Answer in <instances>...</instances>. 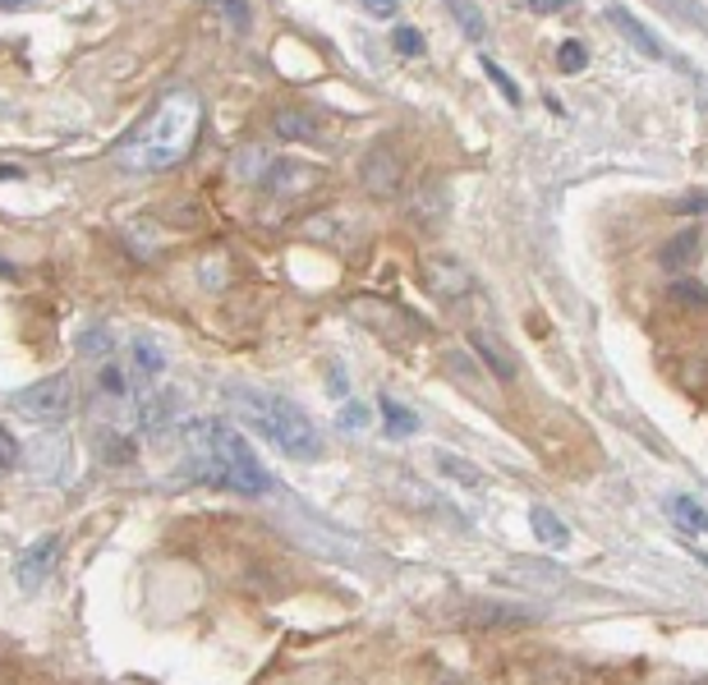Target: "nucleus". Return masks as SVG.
Here are the masks:
<instances>
[{"label":"nucleus","mask_w":708,"mask_h":685,"mask_svg":"<svg viewBox=\"0 0 708 685\" xmlns=\"http://www.w3.org/2000/svg\"><path fill=\"white\" fill-rule=\"evenodd\" d=\"M432 465H438L442 479L460 483V487H483V479H488L475 460H465V456H456V452H432Z\"/></svg>","instance_id":"a211bd4d"},{"label":"nucleus","mask_w":708,"mask_h":685,"mask_svg":"<svg viewBox=\"0 0 708 685\" xmlns=\"http://www.w3.org/2000/svg\"><path fill=\"white\" fill-rule=\"evenodd\" d=\"M483 74H488V84H493V88H497V92L506 97L510 106H520V97H524V92H520L516 84H510V74H506V69H502V65L493 61V55H483Z\"/></svg>","instance_id":"a878e982"},{"label":"nucleus","mask_w":708,"mask_h":685,"mask_svg":"<svg viewBox=\"0 0 708 685\" xmlns=\"http://www.w3.org/2000/svg\"><path fill=\"white\" fill-rule=\"evenodd\" d=\"M74 350L84 359H102V364H111V350H115V337L102 327V322H92L88 331H78V341H74Z\"/></svg>","instance_id":"412c9836"},{"label":"nucleus","mask_w":708,"mask_h":685,"mask_svg":"<svg viewBox=\"0 0 708 685\" xmlns=\"http://www.w3.org/2000/svg\"><path fill=\"white\" fill-rule=\"evenodd\" d=\"M180 419V391H148V396L139 401V409H134V423H139V433L156 437V433H166V428Z\"/></svg>","instance_id":"1a4fd4ad"},{"label":"nucleus","mask_w":708,"mask_h":685,"mask_svg":"<svg viewBox=\"0 0 708 685\" xmlns=\"http://www.w3.org/2000/svg\"><path fill=\"white\" fill-rule=\"evenodd\" d=\"M271 129H277V139H286V143H318L327 134V120L318 106H281L271 115Z\"/></svg>","instance_id":"6e6552de"},{"label":"nucleus","mask_w":708,"mask_h":685,"mask_svg":"<svg viewBox=\"0 0 708 685\" xmlns=\"http://www.w3.org/2000/svg\"><path fill=\"white\" fill-rule=\"evenodd\" d=\"M677 212H685V217H704V212H708V193H691V199H681Z\"/></svg>","instance_id":"473e14b6"},{"label":"nucleus","mask_w":708,"mask_h":685,"mask_svg":"<svg viewBox=\"0 0 708 685\" xmlns=\"http://www.w3.org/2000/svg\"><path fill=\"white\" fill-rule=\"evenodd\" d=\"M699 244H704V230L699 226H685L681 234H672L662 249H658V263L662 271H681V267H691L699 258Z\"/></svg>","instance_id":"ddd939ff"},{"label":"nucleus","mask_w":708,"mask_h":685,"mask_svg":"<svg viewBox=\"0 0 708 685\" xmlns=\"http://www.w3.org/2000/svg\"><path fill=\"white\" fill-rule=\"evenodd\" d=\"M359 175H364V189H372L378 199H391V193H401V180H405V170H401V162H396V152H391V148H372V152L364 156Z\"/></svg>","instance_id":"9d476101"},{"label":"nucleus","mask_w":708,"mask_h":685,"mask_svg":"<svg viewBox=\"0 0 708 685\" xmlns=\"http://www.w3.org/2000/svg\"><path fill=\"white\" fill-rule=\"evenodd\" d=\"M415 212H419L423 226H438V221L446 217V189H442L438 180H428V185L419 189V199H415Z\"/></svg>","instance_id":"4be33fe9"},{"label":"nucleus","mask_w":708,"mask_h":685,"mask_svg":"<svg viewBox=\"0 0 708 685\" xmlns=\"http://www.w3.org/2000/svg\"><path fill=\"white\" fill-rule=\"evenodd\" d=\"M323 185V170L308 166V162H271L267 175H263V189L271 199H304Z\"/></svg>","instance_id":"423d86ee"},{"label":"nucleus","mask_w":708,"mask_h":685,"mask_svg":"<svg viewBox=\"0 0 708 685\" xmlns=\"http://www.w3.org/2000/svg\"><path fill=\"white\" fill-rule=\"evenodd\" d=\"M14 415H24L33 423H61L69 415V405H74V382L65 373H55V378H42V382H33L24 391H14Z\"/></svg>","instance_id":"20e7f679"},{"label":"nucleus","mask_w":708,"mask_h":685,"mask_svg":"<svg viewBox=\"0 0 708 685\" xmlns=\"http://www.w3.org/2000/svg\"><path fill=\"white\" fill-rule=\"evenodd\" d=\"M97 382H102V391H106V396H115V401H125L129 396V373H125V368L121 364H102V373H97Z\"/></svg>","instance_id":"c85d7f7f"},{"label":"nucleus","mask_w":708,"mask_h":685,"mask_svg":"<svg viewBox=\"0 0 708 685\" xmlns=\"http://www.w3.org/2000/svg\"><path fill=\"white\" fill-rule=\"evenodd\" d=\"M226 401L235 405V415H240L253 433L271 442L277 452H286L290 460H323V452H327L323 428L294 401L277 396V391H253V386H226Z\"/></svg>","instance_id":"7ed1b4c3"},{"label":"nucleus","mask_w":708,"mask_h":685,"mask_svg":"<svg viewBox=\"0 0 708 685\" xmlns=\"http://www.w3.org/2000/svg\"><path fill=\"white\" fill-rule=\"evenodd\" d=\"M667 516H672L685 534H708V506H699L691 493H672V497H667Z\"/></svg>","instance_id":"6ab92c4d"},{"label":"nucleus","mask_w":708,"mask_h":685,"mask_svg":"<svg viewBox=\"0 0 708 685\" xmlns=\"http://www.w3.org/2000/svg\"><path fill=\"white\" fill-rule=\"evenodd\" d=\"M672 300L685 308H708V286L699 281H672Z\"/></svg>","instance_id":"c756f323"},{"label":"nucleus","mask_w":708,"mask_h":685,"mask_svg":"<svg viewBox=\"0 0 708 685\" xmlns=\"http://www.w3.org/2000/svg\"><path fill=\"white\" fill-rule=\"evenodd\" d=\"M391 47H396V55H405V61H419L423 55V33L415 24H401L396 33H391Z\"/></svg>","instance_id":"393cba45"},{"label":"nucleus","mask_w":708,"mask_h":685,"mask_svg":"<svg viewBox=\"0 0 708 685\" xmlns=\"http://www.w3.org/2000/svg\"><path fill=\"white\" fill-rule=\"evenodd\" d=\"M469 350H475L479 364H483V368H488V373H493L497 382H516L520 364H516V355H510V350H506V345L493 337V331L475 327V331H469Z\"/></svg>","instance_id":"9b49d317"},{"label":"nucleus","mask_w":708,"mask_h":685,"mask_svg":"<svg viewBox=\"0 0 708 685\" xmlns=\"http://www.w3.org/2000/svg\"><path fill=\"white\" fill-rule=\"evenodd\" d=\"M97 456H102L106 465H129L134 456H139V446H134L125 433H106L102 428V433H97Z\"/></svg>","instance_id":"5701e85b"},{"label":"nucleus","mask_w":708,"mask_h":685,"mask_svg":"<svg viewBox=\"0 0 708 685\" xmlns=\"http://www.w3.org/2000/svg\"><path fill=\"white\" fill-rule=\"evenodd\" d=\"M607 18H612V24L625 33V42H631L640 55H648V61H662V47L654 42V33H648L644 24H640V18L631 14V10H621V5H612V10H607Z\"/></svg>","instance_id":"f3484780"},{"label":"nucleus","mask_w":708,"mask_h":685,"mask_svg":"<svg viewBox=\"0 0 708 685\" xmlns=\"http://www.w3.org/2000/svg\"><path fill=\"white\" fill-rule=\"evenodd\" d=\"M0 452H5V469L14 474V469H18V437L10 433V428H5V433H0Z\"/></svg>","instance_id":"2f4dec72"},{"label":"nucleus","mask_w":708,"mask_h":685,"mask_svg":"<svg viewBox=\"0 0 708 685\" xmlns=\"http://www.w3.org/2000/svg\"><path fill=\"white\" fill-rule=\"evenodd\" d=\"M378 409H382V419H387V437H415L419 433V415L409 405H401L396 396H378Z\"/></svg>","instance_id":"aec40b11"},{"label":"nucleus","mask_w":708,"mask_h":685,"mask_svg":"<svg viewBox=\"0 0 708 685\" xmlns=\"http://www.w3.org/2000/svg\"><path fill=\"white\" fill-rule=\"evenodd\" d=\"M185 452H189V474L222 483L230 493L267 497L277 487L271 483V469L253 452V442L222 419H193L185 428Z\"/></svg>","instance_id":"f03ea898"},{"label":"nucleus","mask_w":708,"mask_h":685,"mask_svg":"<svg viewBox=\"0 0 708 685\" xmlns=\"http://www.w3.org/2000/svg\"><path fill=\"white\" fill-rule=\"evenodd\" d=\"M222 14L230 18V24H244V18H249V10H244V5H222Z\"/></svg>","instance_id":"72a5a7b5"},{"label":"nucleus","mask_w":708,"mask_h":685,"mask_svg":"<svg viewBox=\"0 0 708 685\" xmlns=\"http://www.w3.org/2000/svg\"><path fill=\"white\" fill-rule=\"evenodd\" d=\"M451 18H456V24L465 28L469 42H483V33H488L483 10H475V5H465V0H456V5H451Z\"/></svg>","instance_id":"b1692460"},{"label":"nucleus","mask_w":708,"mask_h":685,"mask_svg":"<svg viewBox=\"0 0 708 685\" xmlns=\"http://www.w3.org/2000/svg\"><path fill=\"white\" fill-rule=\"evenodd\" d=\"M199 134H203V97L193 88H170L166 97H156V106L143 115V125L115 148V162L143 175L170 170L193 152Z\"/></svg>","instance_id":"f257e3e1"},{"label":"nucleus","mask_w":708,"mask_h":685,"mask_svg":"<svg viewBox=\"0 0 708 685\" xmlns=\"http://www.w3.org/2000/svg\"><path fill=\"white\" fill-rule=\"evenodd\" d=\"M529 530H534V538H539L543 547H553V553L570 547V530H566V520L553 511V506H543V502L529 506Z\"/></svg>","instance_id":"4468645a"},{"label":"nucleus","mask_w":708,"mask_h":685,"mask_svg":"<svg viewBox=\"0 0 708 685\" xmlns=\"http://www.w3.org/2000/svg\"><path fill=\"white\" fill-rule=\"evenodd\" d=\"M423 286L428 295H438L446 304H460L475 295V271H469L456 253H428L423 258Z\"/></svg>","instance_id":"39448f33"},{"label":"nucleus","mask_w":708,"mask_h":685,"mask_svg":"<svg viewBox=\"0 0 708 685\" xmlns=\"http://www.w3.org/2000/svg\"><path fill=\"white\" fill-rule=\"evenodd\" d=\"M33 465H37V474H47V479H65L69 474V442L61 433H51L33 446Z\"/></svg>","instance_id":"2eb2a0df"},{"label":"nucleus","mask_w":708,"mask_h":685,"mask_svg":"<svg viewBox=\"0 0 708 685\" xmlns=\"http://www.w3.org/2000/svg\"><path fill=\"white\" fill-rule=\"evenodd\" d=\"M55 561H61V534H47V538H37L24 557L14 561V580H18V589H42L47 575L55 571Z\"/></svg>","instance_id":"0eeeda50"},{"label":"nucleus","mask_w":708,"mask_h":685,"mask_svg":"<svg viewBox=\"0 0 708 685\" xmlns=\"http://www.w3.org/2000/svg\"><path fill=\"white\" fill-rule=\"evenodd\" d=\"M129 368L139 382H162L166 378V350L156 337H148V331H139V337H129Z\"/></svg>","instance_id":"f8f14e48"},{"label":"nucleus","mask_w":708,"mask_h":685,"mask_svg":"<svg viewBox=\"0 0 708 685\" xmlns=\"http://www.w3.org/2000/svg\"><path fill=\"white\" fill-rule=\"evenodd\" d=\"M368 423H372V409H368V405H359V401H345V405H341V415H337V428H341V433H364Z\"/></svg>","instance_id":"bb28decb"},{"label":"nucleus","mask_w":708,"mask_h":685,"mask_svg":"<svg viewBox=\"0 0 708 685\" xmlns=\"http://www.w3.org/2000/svg\"><path fill=\"white\" fill-rule=\"evenodd\" d=\"M368 14L372 18H391V14H396V5H382V0H378V5H368Z\"/></svg>","instance_id":"f704fd0d"},{"label":"nucleus","mask_w":708,"mask_h":685,"mask_svg":"<svg viewBox=\"0 0 708 685\" xmlns=\"http://www.w3.org/2000/svg\"><path fill=\"white\" fill-rule=\"evenodd\" d=\"M475 621L488 625V631H516V625L534 621V612L516 608V602H475Z\"/></svg>","instance_id":"dca6fc26"},{"label":"nucleus","mask_w":708,"mask_h":685,"mask_svg":"<svg viewBox=\"0 0 708 685\" xmlns=\"http://www.w3.org/2000/svg\"><path fill=\"white\" fill-rule=\"evenodd\" d=\"M589 65V51H584V42H576V37H566V42L557 47V69L561 74H580Z\"/></svg>","instance_id":"cd10ccee"},{"label":"nucleus","mask_w":708,"mask_h":685,"mask_svg":"<svg viewBox=\"0 0 708 685\" xmlns=\"http://www.w3.org/2000/svg\"><path fill=\"white\" fill-rule=\"evenodd\" d=\"M327 391H331V396H337V401H345V396H350V378H345V368H341V364H331V373H327Z\"/></svg>","instance_id":"7c9ffc66"}]
</instances>
